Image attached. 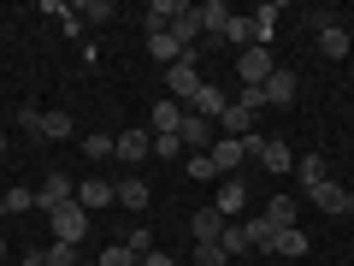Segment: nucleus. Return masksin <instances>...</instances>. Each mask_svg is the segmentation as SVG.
Returning <instances> with one entry per match:
<instances>
[{
    "instance_id": "1",
    "label": "nucleus",
    "mask_w": 354,
    "mask_h": 266,
    "mask_svg": "<svg viewBox=\"0 0 354 266\" xmlns=\"http://www.w3.org/2000/svg\"><path fill=\"white\" fill-rule=\"evenodd\" d=\"M195 89H201V48H183V53H177V65H165V95L189 107Z\"/></svg>"
},
{
    "instance_id": "2",
    "label": "nucleus",
    "mask_w": 354,
    "mask_h": 266,
    "mask_svg": "<svg viewBox=\"0 0 354 266\" xmlns=\"http://www.w3.org/2000/svg\"><path fill=\"white\" fill-rule=\"evenodd\" d=\"M313 36H319V53H325V60H348V48H354V36H348L330 12L313 18Z\"/></svg>"
},
{
    "instance_id": "3",
    "label": "nucleus",
    "mask_w": 354,
    "mask_h": 266,
    "mask_svg": "<svg viewBox=\"0 0 354 266\" xmlns=\"http://www.w3.org/2000/svg\"><path fill=\"white\" fill-rule=\"evenodd\" d=\"M53 242H77V249H83V237H88V213L77 202H65V207H53Z\"/></svg>"
},
{
    "instance_id": "4",
    "label": "nucleus",
    "mask_w": 354,
    "mask_h": 266,
    "mask_svg": "<svg viewBox=\"0 0 354 266\" xmlns=\"http://www.w3.org/2000/svg\"><path fill=\"white\" fill-rule=\"evenodd\" d=\"M272 71H278V65H272V48H242V53H236V77H242V89H260Z\"/></svg>"
},
{
    "instance_id": "5",
    "label": "nucleus",
    "mask_w": 354,
    "mask_h": 266,
    "mask_svg": "<svg viewBox=\"0 0 354 266\" xmlns=\"http://www.w3.org/2000/svg\"><path fill=\"white\" fill-rule=\"evenodd\" d=\"M65 202H77V184L65 172H48V177H41V190H36V207L53 213V207H65Z\"/></svg>"
},
{
    "instance_id": "6",
    "label": "nucleus",
    "mask_w": 354,
    "mask_h": 266,
    "mask_svg": "<svg viewBox=\"0 0 354 266\" xmlns=\"http://www.w3.org/2000/svg\"><path fill=\"white\" fill-rule=\"evenodd\" d=\"M183 118H189V107L165 95V101H160V107L148 113V130H153V136H177V130H183Z\"/></svg>"
},
{
    "instance_id": "7",
    "label": "nucleus",
    "mask_w": 354,
    "mask_h": 266,
    "mask_svg": "<svg viewBox=\"0 0 354 266\" xmlns=\"http://www.w3.org/2000/svg\"><path fill=\"white\" fill-rule=\"evenodd\" d=\"M113 154H118V160H148V154H153V130L148 125H130L124 136H113Z\"/></svg>"
},
{
    "instance_id": "8",
    "label": "nucleus",
    "mask_w": 354,
    "mask_h": 266,
    "mask_svg": "<svg viewBox=\"0 0 354 266\" xmlns=\"http://www.w3.org/2000/svg\"><path fill=\"white\" fill-rule=\"evenodd\" d=\"M177 136H183V148L207 154V148H213V142H218V125H213V118H201V113H189V118H183V130H177Z\"/></svg>"
},
{
    "instance_id": "9",
    "label": "nucleus",
    "mask_w": 354,
    "mask_h": 266,
    "mask_svg": "<svg viewBox=\"0 0 354 266\" xmlns=\"http://www.w3.org/2000/svg\"><path fill=\"white\" fill-rule=\"evenodd\" d=\"M207 154H213L218 177H236V172H242V160H248V148H242L236 136H218V142H213V148H207Z\"/></svg>"
},
{
    "instance_id": "10",
    "label": "nucleus",
    "mask_w": 354,
    "mask_h": 266,
    "mask_svg": "<svg viewBox=\"0 0 354 266\" xmlns=\"http://www.w3.org/2000/svg\"><path fill=\"white\" fill-rule=\"evenodd\" d=\"M213 207L236 225V213L248 207V184H242V177H218V202H213Z\"/></svg>"
},
{
    "instance_id": "11",
    "label": "nucleus",
    "mask_w": 354,
    "mask_h": 266,
    "mask_svg": "<svg viewBox=\"0 0 354 266\" xmlns=\"http://www.w3.org/2000/svg\"><path fill=\"white\" fill-rule=\"evenodd\" d=\"M225 89H218V83H207V77H201V89H195V101H189V113H201V118H213V125H218V118H225Z\"/></svg>"
},
{
    "instance_id": "12",
    "label": "nucleus",
    "mask_w": 354,
    "mask_h": 266,
    "mask_svg": "<svg viewBox=\"0 0 354 266\" xmlns=\"http://www.w3.org/2000/svg\"><path fill=\"white\" fill-rule=\"evenodd\" d=\"M171 42H177V48H201V12H195V6H177Z\"/></svg>"
},
{
    "instance_id": "13",
    "label": "nucleus",
    "mask_w": 354,
    "mask_h": 266,
    "mask_svg": "<svg viewBox=\"0 0 354 266\" xmlns=\"http://www.w3.org/2000/svg\"><path fill=\"white\" fill-rule=\"evenodd\" d=\"M266 107H290L295 101V89H301V83H295V71H283V65H278V71H272V77H266Z\"/></svg>"
},
{
    "instance_id": "14",
    "label": "nucleus",
    "mask_w": 354,
    "mask_h": 266,
    "mask_svg": "<svg viewBox=\"0 0 354 266\" xmlns=\"http://www.w3.org/2000/svg\"><path fill=\"white\" fill-rule=\"evenodd\" d=\"M230 219L218 213V207H195V219H189V231H195V242H218V231H225Z\"/></svg>"
},
{
    "instance_id": "15",
    "label": "nucleus",
    "mask_w": 354,
    "mask_h": 266,
    "mask_svg": "<svg viewBox=\"0 0 354 266\" xmlns=\"http://www.w3.org/2000/svg\"><path fill=\"white\" fill-rule=\"evenodd\" d=\"M295 219H301V202H295V195H272V207H266V225H272V231H290Z\"/></svg>"
},
{
    "instance_id": "16",
    "label": "nucleus",
    "mask_w": 354,
    "mask_h": 266,
    "mask_svg": "<svg viewBox=\"0 0 354 266\" xmlns=\"http://www.w3.org/2000/svg\"><path fill=\"white\" fill-rule=\"evenodd\" d=\"M307 195H313L319 213H348V190H342V184H330V177L319 184V190H307Z\"/></svg>"
},
{
    "instance_id": "17",
    "label": "nucleus",
    "mask_w": 354,
    "mask_h": 266,
    "mask_svg": "<svg viewBox=\"0 0 354 266\" xmlns=\"http://www.w3.org/2000/svg\"><path fill=\"white\" fill-rule=\"evenodd\" d=\"M266 254H307V231L301 225H290V231H272V242H266Z\"/></svg>"
},
{
    "instance_id": "18",
    "label": "nucleus",
    "mask_w": 354,
    "mask_h": 266,
    "mask_svg": "<svg viewBox=\"0 0 354 266\" xmlns=\"http://www.w3.org/2000/svg\"><path fill=\"white\" fill-rule=\"evenodd\" d=\"M113 202H118V195H113L106 177H88L83 190H77V207H83V213H88V207H113Z\"/></svg>"
},
{
    "instance_id": "19",
    "label": "nucleus",
    "mask_w": 354,
    "mask_h": 266,
    "mask_svg": "<svg viewBox=\"0 0 354 266\" xmlns=\"http://www.w3.org/2000/svg\"><path fill=\"white\" fill-rule=\"evenodd\" d=\"M195 12H201V36L225 42V24H230V6H225V0H207V6H195Z\"/></svg>"
},
{
    "instance_id": "20",
    "label": "nucleus",
    "mask_w": 354,
    "mask_h": 266,
    "mask_svg": "<svg viewBox=\"0 0 354 266\" xmlns=\"http://www.w3.org/2000/svg\"><path fill=\"white\" fill-rule=\"evenodd\" d=\"M171 18H177V0H153L148 12H142V30H148V36H165Z\"/></svg>"
},
{
    "instance_id": "21",
    "label": "nucleus",
    "mask_w": 354,
    "mask_h": 266,
    "mask_svg": "<svg viewBox=\"0 0 354 266\" xmlns=\"http://www.w3.org/2000/svg\"><path fill=\"white\" fill-rule=\"evenodd\" d=\"M113 195H118V207H130V213H142V207L153 202V195H148V184H142V177H124V184H113Z\"/></svg>"
},
{
    "instance_id": "22",
    "label": "nucleus",
    "mask_w": 354,
    "mask_h": 266,
    "mask_svg": "<svg viewBox=\"0 0 354 266\" xmlns=\"http://www.w3.org/2000/svg\"><path fill=\"white\" fill-rule=\"evenodd\" d=\"M248 130H254V118L242 113L236 101H230V107H225V118H218V136H236V142H242V136H248Z\"/></svg>"
},
{
    "instance_id": "23",
    "label": "nucleus",
    "mask_w": 354,
    "mask_h": 266,
    "mask_svg": "<svg viewBox=\"0 0 354 266\" xmlns=\"http://www.w3.org/2000/svg\"><path fill=\"white\" fill-rule=\"evenodd\" d=\"M272 36H278V6H260L254 12V48H272Z\"/></svg>"
},
{
    "instance_id": "24",
    "label": "nucleus",
    "mask_w": 354,
    "mask_h": 266,
    "mask_svg": "<svg viewBox=\"0 0 354 266\" xmlns=\"http://www.w3.org/2000/svg\"><path fill=\"white\" fill-rule=\"evenodd\" d=\"M295 172H301V190H319V184H325V160H319V154H301V160H295Z\"/></svg>"
},
{
    "instance_id": "25",
    "label": "nucleus",
    "mask_w": 354,
    "mask_h": 266,
    "mask_svg": "<svg viewBox=\"0 0 354 266\" xmlns=\"http://www.w3.org/2000/svg\"><path fill=\"white\" fill-rule=\"evenodd\" d=\"M41 136H48V142H65V136H71V113L48 107V113H41Z\"/></svg>"
},
{
    "instance_id": "26",
    "label": "nucleus",
    "mask_w": 354,
    "mask_h": 266,
    "mask_svg": "<svg viewBox=\"0 0 354 266\" xmlns=\"http://www.w3.org/2000/svg\"><path fill=\"white\" fill-rule=\"evenodd\" d=\"M77 18H83V24H113L118 6H113V0H83V6H77Z\"/></svg>"
},
{
    "instance_id": "27",
    "label": "nucleus",
    "mask_w": 354,
    "mask_h": 266,
    "mask_svg": "<svg viewBox=\"0 0 354 266\" xmlns=\"http://www.w3.org/2000/svg\"><path fill=\"white\" fill-rule=\"evenodd\" d=\"M218 249H225V260L248 254V231H242V225H225V231H218Z\"/></svg>"
},
{
    "instance_id": "28",
    "label": "nucleus",
    "mask_w": 354,
    "mask_h": 266,
    "mask_svg": "<svg viewBox=\"0 0 354 266\" xmlns=\"http://www.w3.org/2000/svg\"><path fill=\"white\" fill-rule=\"evenodd\" d=\"M0 202H6V213H36V190H30V184H18V190H6Z\"/></svg>"
},
{
    "instance_id": "29",
    "label": "nucleus",
    "mask_w": 354,
    "mask_h": 266,
    "mask_svg": "<svg viewBox=\"0 0 354 266\" xmlns=\"http://www.w3.org/2000/svg\"><path fill=\"white\" fill-rule=\"evenodd\" d=\"M225 42H236V48H254V18H236V12H230V24H225Z\"/></svg>"
},
{
    "instance_id": "30",
    "label": "nucleus",
    "mask_w": 354,
    "mask_h": 266,
    "mask_svg": "<svg viewBox=\"0 0 354 266\" xmlns=\"http://www.w3.org/2000/svg\"><path fill=\"white\" fill-rule=\"evenodd\" d=\"M41 254H48V266H77V260H83V249H77V242H48Z\"/></svg>"
},
{
    "instance_id": "31",
    "label": "nucleus",
    "mask_w": 354,
    "mask_h": 266,
    "mask_svg": "<svg viewBox=\"0 0 354 266\" xmlns=\"http://www.w3.org/2000/svg\"><path fill=\"white\" fill-rule=\"evenodd\" d=\"M148 53H153L160 65H177V53H183V48H177V42H171V30H165V36H148Z\"/></svg>"
},
{
    "instance_id": "32",
    "label": "nucleus",
    "mask_w": 354,
    "mask_h": 266,
    "mask_svg": "<svg viewBox=\"0 0 354 266\" xmlns=\"http://www.w3.org/2000/svg\"><path fill=\"white\" fill-rule=\"evenodd\" d=\"M189 177H195V184H213V177H218L213 154H189Z\"/></svg>"
},
{
    "instance_id": "33",
    "label": "nucleus",
    "mask_w": 354,
    "mask_h": 266,
    "mask_svg": "<svg viewBox=\"0 0 354 266\" xmlns=\"http://www.w3.org/2000/svg\"><path fill=\"white\" fill-rule=\"evenodd\" d=\"M124 249H130V254H153V231H148V225H130Z\"/></svg>"
},
{
    "instance_id": "34",
    "label": "nucleus",
    "mask_w": 354,
    "mask_h": 266,
    "mask_svg": "<svg viewBox=\"0 0 354 266\" xmlns=\"http://www.w3.org/2000/svg\"><path fill=\"white\" fill-rule=\"evenodd\" d=\"M41 113H48V107H36V101H24V107H18V125H24L30 136H41Z\"/></svg>"
},
{
    "instance_id": "35",
    "label": "nucleus",
    "mask_w": 354,
    "mask_h": 266,
    "mask_svg": "<svg viewBox=\"0 0 354 266\" xmlns=\"http://www.w3.org/2000/svg\"><path fill=\"white\" fill-rule=\"evenodd\" d=\"M189 266H225V249H218V242H195V260Z\"/></svg>"
},
{
    "instance_id": "36",
    "label": "nucleus",
    "mask_w": 354,
    "mask_h": 266,
    "mask_svg": "<svg viewBox=\"0 0 354 266\" xmlns=\"http://www.w3.org/2000/svg\"><path fill=\"white\" fill-rule=\"evenodd\" d=\"M83 154L88 160H113V136H83Z\"/></svg>"
},
{
    "instance_id": "37",
    "label": "nucleus",
    "mask_w": 354,
    "mask_h": 266,
    "mask_svg": "<svg viewBox=\"0 0 354 266\" xmlns=\"http://www.w3.org/2000/svg\"><path fill=\"white\" fill-rule=\"evenodd\" d=\"M177 148H183V136H153V160H177Z\"/></svg>"
},
{
    "instance_id": "38",
    "label": "nucleus",
    "mask_w": 354,
    "mask_h": 266,
    "mask_svg": "<svg viewBox=\"0 0 354 266\" xmlns=\"http://www.w3.org/2000/svg\"><path fill=\"white\" fill-rule=\"evenodd\" d=\"M130 260H142V254H130V249H124V242H113V249H106V254H101V266H130Z\"/></svg>"
},
{
    "instance_id": "39",
    "label": "nucleus",
    "mask_w": 354,
    "mask_h": 266,
    "mask_svg": "<svg viewBox=\"0 0 354 266\" xmlns=\"http://www.w3.org/2000/svg\"><path fill=\"white\" fill-rule=\"evenodd\" d=\"M142 266H177L171 254H142Z\"/></svg>"
},
{
    "instance_id": "40",
    "label": "nucleus",
    "mask_w": 354,
    "mask_h": 266,
    "mask_svg": "<svg viewBox=\"0 0 354 266\" xmlns=\"http://www.w3.org/2000/svg\"><path fill=\"white\" fill-rule=\"evenodd\" d=\"M24 266H48V254H41V249H36V254H24Z\"/></svg>"
},
{
    "instance_id": "41",
    "label": "nucleus",
    "mask_w": 354,
    "mask_h": 266,
    "mask_svg": "<svg viewBox=\"0 0 354 266\" xmlns=\"http://www.w3.org/2000/svg\"><path fill=\"white\" fill-rule=\"evenodd\" d=\"M0 260H6V237H0Z\"/></svg>"
},
{
    "instance_id": "42",
    "label": "nucleus",
    "mask_w": 354,
    "mask_h": 266,
    "mask_svg": "<svg viewBox=\"0 0 354 266\" xmlns=\"http://www.w3.org/2000/svg\"><path fill=\"white\" fill-rule=\"evenodd\" d=\"M0 154H6V130H0Z\"/></svg>"
},
{
    "instance_id": "43",
    "label": "nucleus",
    "mask_w": 354,
    "mask_h": 266,
    "mask_svg": "<svg viewBox=\"0 0 354 266\" xmlns=\"http://www.w3.org/2000/svg\"><path fill=\"white\" fill-rule=\"evenodd\" d=\"M77 266H101V260H77Z\"/></svg>"
}]
</instances>
